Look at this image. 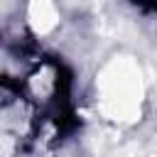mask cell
I'll return each instance as SVG.
<instances>
[{
    "label": "cell",
    "mask_w": 157,
    "mask_h": 157,
    "mask_svg": "<svg viewBox=\"0 0 157 157\" xmlns=\"http://www.w3.org/2000/svg\"><path fill=\"white\" fill-rule=\"evenodd\" d=\"M105 88V108L115 118H130L137 108V96H140V81L137 71L132 69L130 61H115L103 78Z\"/></svg>",
    "instance_id": "cell-1"
},
{
    "label": "cell",
    "mask_w": 157,
    "mask_h": 157,
    "mask_svg": "<svg viewBox=\"0 0 157 157\" xmlns=\"http://www.w3.org/2000/svg\"><path fill=\"white\" fill-rule=\"evenodd\" d=\"M29 17L37 32H47L56 25V12L52 0H32L29 2Z\"/></svg>",
    "instance_id": "cell-2"
}]
</instances>
